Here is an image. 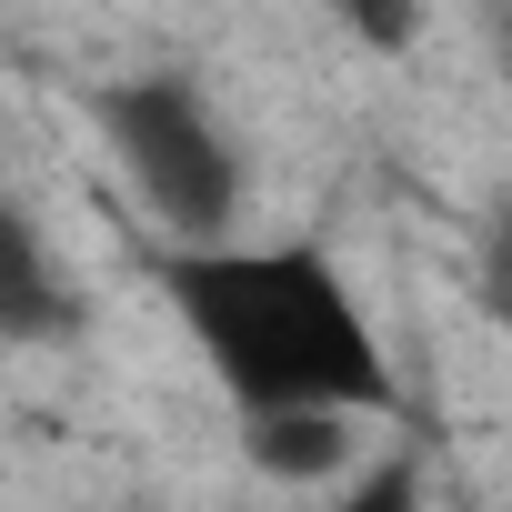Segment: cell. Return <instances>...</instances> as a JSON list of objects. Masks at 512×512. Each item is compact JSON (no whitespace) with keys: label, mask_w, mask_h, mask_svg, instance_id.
Here are the masks:
<instances>
[{"label":"cell","mask_w":512,"mask_h":512,"mask_svg":"<svg viewBox=\"0 0 512 512\" xmlns=\"http://www.w3.org/2000/svg\"><path fill=\"white\" fill-rule=\"evenodd\" d=\"M161 302L201 372L221 382L231 422H282V412H332V422H392L402 372L382 322L362 312L352 272L322 241H211V251H151Z\"/></svg>","instance_id":"obj_1"},{"label":"cell","mask_w":512,"mask_h":512,"mask_svg":"<svg viewBox=\"0 0 512 512\" xmlns=\"http://www.w3.org/2000/svg\"><path fill=\"white\" fill-rule=\"evenodd\" d=\"M91 131L121 171V191L141 201L151 221V251H211L241 231V201H251V171H241V141L221 121V101L171 71V61H141L121 81L91 91Z\"/></svg>","instance_id":"obj_2"},{"label":"cell","mask_w":512,"mask_h":512,"mask_svg":"<svg viewBox=\"0 0 512 512\" xmlns=\"http://www.w3.org/2000/svg\"><path fill=\"white\" fill-rule=\"evenodd\" d=\"M71 332V282L21 201H0V342H51Z\"/></svg>","instance_id":"obj_3"},{"label":"cell","mask_w":512,"mask_h":512,"mask_svg":"<svg viewBox=\"0 0 512 512\" xmlns=\"http://www.w3.org/2000/svg\"><path fill=\"white\" fill-rule=\"evenodd\" d=\"M352 442H362V422H332V412L241 422V452H251V472H272V482H342V472H352Z\"/></svg>","instance_id":"obj_4"},{"label":"cell","mask_w":512,"mask_h":512,"mask_svg":"<svg viewBox=\"0 0 512 512\" xmlns=\"http://www.w3.org/2000/svg\"><path fill=\"white\" fill-rule=\"evenodd\" d=\"M332 512H442V502H432V482H422V462H412V452H392V462H372V472H352Z\"/></svg>","instance_id":"obj_5"},{"label":"cell","mask_w":512,"mask_h":512,"mask_svg":"<svg viewBox=\"0 0 512 512\" xmlns=\"http://www.w3.org/2000/svg\"><path fill=\"white\" fill-rule=\"evenodd\" d=\"M342 21H352L372 51H412V41H422V0H342Z\"/></svg>","instance_id":"obj_6"},{"label":"cell","mask_w":512,"mask_h":512,"mask_svg":"<svg viewBox=\"0 0 512 512\" xmlns=\"http://www.w3.org/2000/svg\"><path fill=\"white\" fill-rule=\"evenodd\" d=\"M482 282H492V302H512V201H492V221H482Z\"/></svg>","instance_id":"obj_7"},{"label":"cell","mask_w":512,"mask_h":512,"mask_svg":"<svg viewBox=\"0 0 512 512\" xmlns=\"http://www.w3.org/2000/svg\"><path fill=\"white\" fill-rule=\"evenodd\" d=\"M492 51H502V71H512V31H502V41H492Z\"/></svg>","instance_id":"obj_8"}]
</instances>
